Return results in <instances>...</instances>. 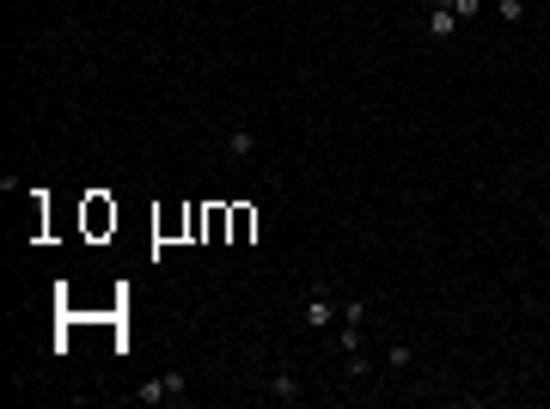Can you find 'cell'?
Listing matches in <instances>:
<instances>
[{"mask_svg":"<svg viewBox=\"0 0 550 409\" xmlns=\"http://www.w3.org/2000/svg\"><path fill=\"white\" fill-rule=\"evenodd\" d=\"M300 318H306L312 337H331V330L343 324V300H337V287H331V281H312V287H306V311H300Z\"/></svg>","mask_w":550,"mask_h":409,"instance_id":"6da1fadb","label":"cell"},{"mask_svg":"<svg viewBox=\"0 0 550 409\" xmlns=\"http://www.w3.org/2000/svg\"><path fill=\"white\" fill-rule=\"evenodd\" d=\"M135 404H147V409H159V404H184L190 397V373L184 367H172V373H159V379H147L141 391H129Z\"/></svg>","mask_w":550,"mask_h":409,"instance_id":"7a4b0ae2","label":"cell"},{"mask_svg":"<svg viewBox=\"0 0 550 409\" xmlns=\"http://www.w3.org/2000/svg\"><path fill=\"white\" fill-rule=\"evenodd\" d=\"M257 391H263V397H270V404H300V397H306V385H300V373H294V367H288V361H281V367H275V373L263 379V385H257Z\"/></svg>","mask_w":550,"mask_h":409,"instance_id":"3957f363","label":"cell"},{"mask_svg":"<svg viewBox=\"0 0 550 409\" xmlns=\"http://www.w3.org/2000/svg\"><path fill=\"white\" fill-rule=\"evenodd\" d=\"M251 153H257V135H251V129H227V159H251Z\"/></svg>","mask_w":550,"mask_h":409,"instance_id":"277c9868","label":"cell"},{"mask_svg":"<svg viewBox=\"0 0 550 409\" xmlns=\"http://www.w3.org/2000/svg\"><path fill=\"white\" fill-rule=\"evenodd\" d=\"M452 25H459V13H447V6H434V13H428V25H422V31L434 37V43H447V37H452Z\"/></svg>","mask_w":550,"mask_h":409,"instance_id":"5b68a950","label":"cell"},{"mask_svg":"<svg viewBox=\"0 0 550 409\" xmlns=\"http://www.w3.org/2000/svg\"><path fill=\"white\" fill-rule=\"evenodd\" d=\"M343 324H348V330H367V300H361V294L343 300ZM343 324H337V330H343Z\"/></svg>","mask_w":550,"mask_h":409,"instance_id":"8992f818","label":"cell"},{"mask_svg":"<svg viewBox=\"0 0 550 409\" xmlns=\"http://www.w3.org/2000/svg\"><path fill=\"white\" fill-rule=\"evenodd\" d=\"M434 6H447V13H459V25H465V19H477V13H483V0H434Z\"/></svg>","mask_w":550,"mask_h":409,"instance_id":"52a82bcc","label":"cell"},{"mask_svg":"<svg viewBox=\"0 0 550 409\" xmlns=\"http://www.w3.org/2000/svg\"><path fill=\"white\" fill-rule=\"evenodd\" d=\"M385 361H391V367L404 373V367H410V361H416V348H410V342H391V348H385Z\"/></svg>","mask_w":550,"mask_h":409,"instance_id":"ba28073f","label":"cell"},{"mask_svg":"<svg viewBox=\"0 0 550 409\" xmlns=\"http://www.w3.org/2000/svg\"><path fill=\"white\" fill-rule=\"evenodd\" d=\"M495 6H502V19H508V25H520V19H526V0H495Z\"/></svg>","mask_w":550,"mask_h":409,"instance_id":"9c48e42d","label":"cell"}]
</instances>
